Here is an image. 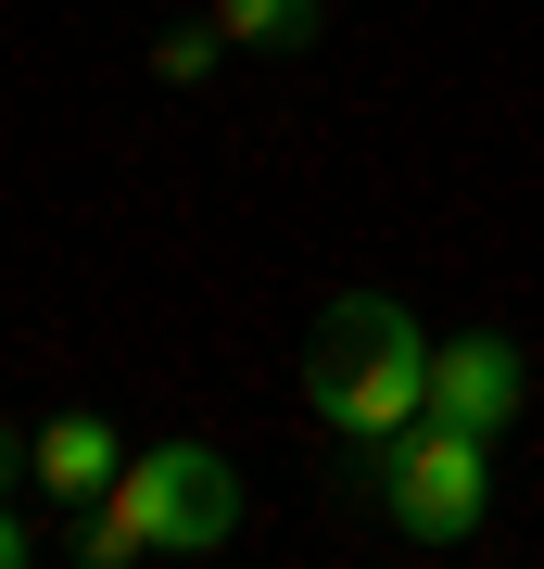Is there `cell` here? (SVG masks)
Segmentation results:
<instances>
[{"label":"cell","mask_w":544,"mask_h":569,"mask_svg":"<svg viewBox=\"0 0 544 569\" xmlns=\"http://www.w3.org/2000/svg\"><path fill=\"white\" fill-rule=\"evenodd\" d=\"M304 406L343 456H380L393 430L431 418V342L418 317L393 305V291H343V305L317 317V355H304Z\"/></svg>","instance_id":"cell-1"},{"label":"cell","mask_w":544,"mask_h":569,"mask_svg":"<svg viewBox=\"0 0 544 569\" xmlns=\"http://www.w3.org/2000/svg\"><path fill=\"white\" fill-rule=\"evenodd\" d=\"M228 531H241V468H228L216 443H152L115 468V493L101 507H77V545L89 569H127V557H216Z\"/></svg>","instance_id":"cell-2"},{"label":"cell","mask_w":544,"mask_h":569,"mask_svg":"<svg viewBox=\"0 0 544 569\" xmlns=\"http://www.w3.org/2000/svg\"><path fill=\"white\" fill-rule=\"evenodd\" d=\"M355 468H367V493H380V519L405 531V545H468V531L494 519V443L456 430V418L393 430V443L355 456Z\"/></svg>","instance_id":"cell-3"},{"label":"cell","mask_w":544,"mask_h":569,"mask_svg":"<svg viewBox=\"0 0 544 569\" xmlns=\"http://www.w3.org/2000/svg\"><path fill=\"white\" fill-rule=\"evenodd\" d=\"M532 406V367H520V342H494V329H468V342H444L431 355V418H456V430H494Z\"/></svg>","instance_id":"cell-4"},{"label":"cell","mask_w":544,"mask_h":569,"mask_svg":"<svg viewBox=\"0 0 544 569\" xmlns=\"http://www.w3.org/2000/svg\"><path fill=\"white\" fill-rule=\"evenodd\" d=\"M115 468H127V443H115V418H89V406H63V418L26 430V481H39V507H63V519L101 507Z\"/></svg>","instance_id":"cell-5"},{"label":"cell","mask_w":544,"mask_h":569,"mask_svg":"<svg viewBox=\"0 0 544 569\" xmlns=\"http://www.w3.org/2000/svg\"><path fill=\"white\" fill-rule=\"evenodd\" d=\"M202 26H216L228 51H304L317 39V0H216Z\"/></svg>","instance_id":"cell-6"},{"label":"cell","mask_w":544,"mask_h":569,"mask_svg":"<svg viewBox=\"0 0 544 569\" xmlns=\"http://www.w3.org/2000/svg\"><path fill=\"white\" fill-rule=\"evenodd\" d=\"M216 51H228L216 26H178V39H152V77H165V89H202V77H216Z\"/></svg>","instance_id":"cell-7"},{"label":"cell","mask_w":544,"mask_h":569,"mask_svg":"<svg viewBox=\"0 0 544 569\" xmlns=\"http://www.w3.org/2000/svg\"><path fill=\"white\" fill-rule=\"evenodd\" d=\"M0 569H39V519L26 507H0Z\"/></svg>","instance_id":"cell-8"},{"label":"cell","mask_w":544,"mask_h":569,"mask_svg":"<svg viewBox=\"0 0 544 569\" xmlns=\"http://www.w3.org/2000/svg\"><path fill=\"white\" fill-rule=\"evenodd\" d=\"M13 468H26V430H0V493H13Z\"/></svg>","instance_id":"cell-9"}]
</instances>
